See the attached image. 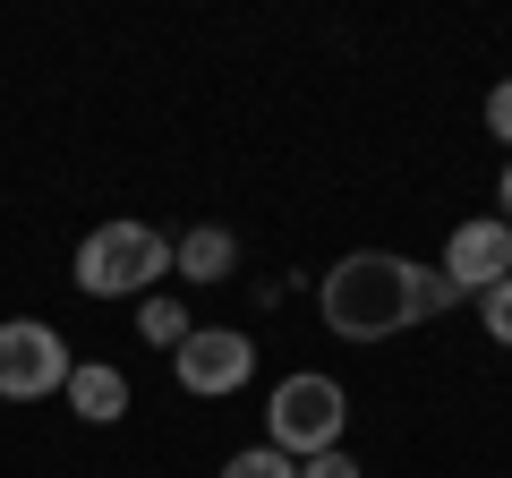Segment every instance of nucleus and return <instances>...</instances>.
Segmentation results:
<instances>
[{
	"label": "nucleus",
	"mask_w": 512,
	"mask_h": 478,
	"mask_svg": "<svg viewBox=\"0 0 512 478\" xmlns=\"http://www.w3.org/2000/svg\"><path fill=\"white\" fill-rule=\"evenodd\" d=\"M461 299H470V291H461V282L444 274V265H436V274H427V265H419V316H453Z\"/></svg>",
	"instance_id": "f8f14e48"
},
{
	"label": "nucleus",
	"mask_w": 512,
	"mask_h": 478,
	"mask_svg": "<svg viewBox=\"0 0 512 478\" xmlns=\"http://www.w3.org/2000/svg\"><path fill=\"white\" fill-rule=\"evenodd\" d=\"M495 197H504V222H512V163H504V188H495Z\"/></svg>",
	"instance_id": "2eb2a0df"
},
{
	"label": "nucleus",
	"mask_w": 512,
	"mask_h": 478,
	"mask_svg": "<svg viewBox=\"0 0 512 478\" xmlns=\"http://www.w3.org/2000/svg\"><path fill=\"white\" fill-rule=\"evenodd\" d=\"M171 265H180L188 282H222V274L239 265V239L222 231V222H197L188 239H171Z\"/></svg>",
	"instance_id": "6e6552de"
},
{
	"label": "nucleus",
	"mask_w": 512,
	"mask_h": 478,
	"mask_svg": "<svg viewBox=\"0 0 512 478\" xmlns=\"http://www.w3.org/2000/svg\"><path fill=\"white\" fill-rule=\"evenodd\" d=\"M478 325H487L495 350H512V274L495 282V291H478Z\"/></svg>",
	"instance_id": "9b49d317"
},
{
	"label": "nucleus",
	"mask_w": 512,
	"mask_h": 478,
	"mask_svg": "<svg viewBox=\"0 0 512 478\" xmlns=\"http://www.w3.org/2000/svg\"><path fill=\"white\" fill-rule=\"evenodd\" d=\"M222 478H299V461H291V453H274V444H248V453L222 461Z\"/></svg>",
	"instance_id": "9d476101"
},
{
	"label": "nucleus",
	"mask_w": 512,
	"mask_h": 478,
	"mask_svg": "<svg viewBox=\"0 0 512 478\" xmlns=\"http://www.w3.org/2000/svg\"><path fill=\"white\" fill-rule=\"evenodd\" d=\"M60 393H69V410H77L86 427H111V419H128V376H120V368H103V359L69 368V385H60Z\"/></svg>",
	"instance_id": "0eeeda50"
},
{
	"label": "nucleus",
	"mask_w": 512,
	"mask_h": 478,
	"mask_svg": "<svg viewBox=\"0 0 512 478\" xmlns=\"http://www.w3.org/2000/svg\"><path fill=\"white\" fill-rule=\"evenodd\" d=\"M137 342H163V350H180L188 342V308L171 291H146L137 299Z\"/></svg>",
	"instance_id": "1a4fd4ad"
},
{
	"label": "nucleus",
	"mask_w": 512,
	"mask_h": 478,
	"mask_svg": "<svg viewBox=\"0 0 512 478\" xmlns=\"http://www.w3.org/2000/svg\"><path fill=\"white\" fill-rule=\"evenodd\" d=\"M171 368H180V393H205V402H222V393H239L256 376V342L231 325H188V342L171 350Z\"/></svg>",
	"instance_id": "39448f33"
},
{
	"label": "nucleus",
	"mask_w": 512,
	"mask_h": 478,
	"mask_svg": "<svg viewBox=\"0 0 512 478\" xmlns=\"http://www.w3.org/2000/svg\"><path fill=\"white\" fill-rule=\"evenodd\" d=\"M265 427H274V436H265L274 453L316 461V453H333V444H342V427H350V393L333 385L325 368H299V376H282V385H274Z\"/></svg>",
	"instance_id": "7ed1b4c3"
},
{
	"label": "nucleus",
	"mask_w": 512,
	"mask_h": 478,
	"mask_svg": "<svg viewBox=\"0 0 512 478\" xmlns=\"http://www.w3.org/2000/svg\"><path fill=\"white\" fill-rule=\"evenodd\" d=\"M487 137H504V146H512V77L487 94Z\"/></svg>",
	"instance_id": "4468645a"
},
{
	"label": "nucleus",
	"mask_w": 512,
	"mask_h": 478,
	"mask_svg": "<svg viewBox=\"0 0 512 478\" xmlns=\"http://www.w3.org/2000/svg\"><path fill=\"white\" fill-rule=\"evenodd\" d=\"M299 478H359V461L333 444V453H316V461H299Z\"/></svg>",
	"instance_id": "ddd939ff"
},
{
	"label": "nucleus",
	"mask_w": 512,
	"mask_h": 478,
	"mask_svg": "<svg viewBox=\"0 0 512 478\" xmlns=\"http://www.w3.org/2000/svg\"><path fill=\"white\" fill-rule=\"evenodd\" d=\"M69 385V342L43 316H9L0 325V402H43Z\"/></svg>",
	"instance_id": "20e7f679"
},
{
	"label": "nucleus",
	"mask_w": 512,
	"mask_h": 478,
	"mask_svg": "<svg viewBox=\"0 0 512 478\" xmlns=\"http://www.w3.org/2000/svg\"><path fill=\"white\" fill-rule=\"evenodd\" d=\"M444 274L461 282V291H495V282L512 274V222L504 214H478V222H453V239H444Z\"/></svg>",
	"instance_id": "423d86ee"
},
{
	"label": "nucleus",
	"mask_w": 512,
	"mask_h": 478,
	"mask_svg": "<svg viewBox=\"0 0 512 478\" xmlns=\"http://www.w3.org/2000/svg\"><path fill=\"white\" fill-rule=\"evenodd\" d=\"M316 308L342 342H393L402 325H419V265L393 248H359L316 282Z\"/></svg>",
	"instance_id": "f257e3e1"
},
{
	"label": "nucleus",
	"mask_w": 512,
	"mask_h": 478,
	"mask_svg": "<svg viewBox=\"0 0 512 478\" xmlns=\"http://www.w3.org/2000/svg\"><path fill=\"white\" fill-rule=\"evenodd\" d=\"M171 274V239L154 222H94L77 239V291L86 299H146Z\"/></svg>",
	"instance_id": "f03ea898"
}]
</instances>
